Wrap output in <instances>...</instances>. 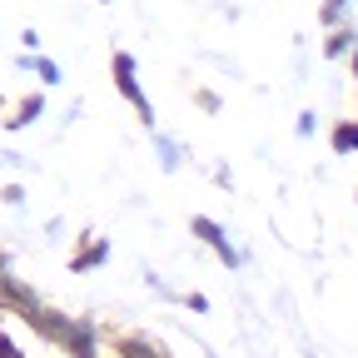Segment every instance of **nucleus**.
Wrapping results in <instances>:
<instances>
[{
	"mask_svg": "<svg viewBox=\"0 0 358 358\" xmlns=\"http://www.w3.org/2000/svg\"><path fill=\"white\" fill-rule=\"evenodd\" d=\"M0 358H15V353H10V343H0Z\"/></svg>",
	"mask_w": 358,
	"mask_h": 358,
	"instance_id": "nucleus-1",
	"label": "nucleus"
}]
</instances>
